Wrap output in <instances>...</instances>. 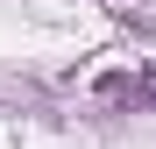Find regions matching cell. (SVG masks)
I'll return each instance as SVG.
<instances>
[{
	"label": "cell",
	"instance_id": "obj_1",
	"mask_svg": "<svg viewBox=\"0 0 156 149\" xmlns=\"http://www.w3.org/2000/svg\"><path fill=\"white\" fill-rule=\"evenodd\" d=\"M107 99H135V107H156V64H142L135 78H99Z\"/></svg>",
	"mask_w": 156,
	"mask_h": 149
}]
</instances>
